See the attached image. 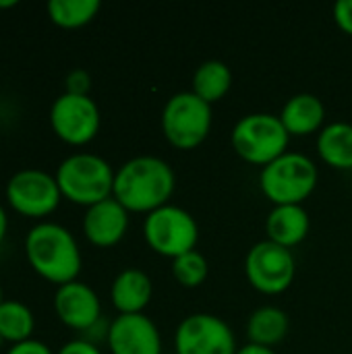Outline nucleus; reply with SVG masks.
Returning <instances> with one entry per match:
<instances>
[{
  "label": "nucleus",
  "mask_w": 352,
  "mask_h": 354,
  "mask_svg": "<svg viewBox=\"0 0 352 354\" xmlns=\"http://www.w3.org/2000/svg\"><path fill=\"white\" fill-rule=\"evenodd\" d=\"M25 257L31 270L56 284L75 282L81 274V249L73 232L54 222L35 224L25 236Z\"/></svg>",
  "instance_id": "2"
},
{
  "label": "nucleus",
  "mask_w": 352,
  "mask_h": 354,
  "mask_svg": "<svg viewBox=\"0 0 352 354\" xmlns=\"http://www.w3.org/2000/svg\"><path fill=\"white\" fill-rule=\"evenodd\" d=\"M100 6V0H50L48 17L56 27L79 29L95 19Z\"/></svg>",
  "instance_id": "22"
},
{
  "label": "nucleus",
  "mask_w": 352,
  "mask_h": 354,
  "mask_svg": "<svg viewBox=\"0 0 352 354\" xmlns=\"http://www.w3.org/2000/svg\"><path fill=\"white\" fill-rule=\"evenodd\" d=\"M58 354H102V351L95 346V344H91V342H87V340H83V338H77V340H71V342H66Z\"/></svg>",
  "instance_id": "27"
},
{
  "label": "nucleus",
  "mask_w": 352,
  "mask_h": 354,
  "mask_svg": "<svg viewBox=\"0 0 352 354\" xmlns=\"http://www.w3.org/2000/svg\"><path fill=\"white\" fill-rule=\"evenodd\" d=\"M151 295H154L151 278L137 268L122 270L110 286L112 305L120 315L143 313V309L151 301Z\"/></svg>",
  "instance_id": "15"
},
{
  "label": "nucleus",
  "mask_w": 352,
  "mask_h": 354,
  "mask_svg": "<svg viewBox=\"0 0 352 354\" xmlns=\"http://www.w3.org/2000/svg\"><path fill=\"white\" fill-rule=\"evenodd\" d=\"M56 317L75 332H87L102 319V303L98 292L85 282H68L56 288L54 295Z\"/></svg>",
  "instance_id": "12"
},
{
  "label": "nucleus",
  "mask_w": 352,
  "mask_h": 354,
  "mask_svg": "<svg viewBox=\"0 0 352 354\" xmlns=\"http://www.w3.org/2000/svg\"><path fill=\"white\" fill-rule=\"evenodd\" d=\"M6 230H8V216H6V209H4L2 203H0V245H2L4 239H6Z\"/></svg>",
  "instance_id": "29"
},
{
  "label": "nucleus",
  "mask_w": 352,
  "mask_h": 354,
  "mask_svg": "<svg viewBox=\"0 0 352 354\" xmlns=\"http://www.w3.org/2000/svg\"><path fill=\"white\" fill-rule=\"evenodd\" d=\"M64 87H66V93H73V95H89V89H91V77L87 71L83 68H75L66 75L64 79Z\"/></svg>",
  "instance_id": "24"
},
{
  "label": "nucleus",
  "mask_w": 352,
  "mask_h": 354,
  "mask_svg": "<svg viewBox=\"0 0 352 354\" xmlns=\"http://www.w3.org/2000/svg\"><path fill=\"white\" fill-rule=\"evenodd\" d=\"M129 230V212L114 199H104L87 207L83 216L85 239L100 249L118 245Z\"/></svg>",
  "instance_id": "14"
},
{
  "label": "nucleus",
  "mask_w": 352,
  "mask_h": 354,
  "mask_svg": "<svg viewBox=\"0 0 352 354\" xmlns=\"http://www.w3.org/2000/svg\"><path fill=\"white\" fill-rule=\"evenodd\" d=\"M334 21L344 33L352 35V0H338L334 4Z\"/></svg>",
  "instance_id": "25"
},
{
  "label": "nucleus",
  "mask_w": 352,
  "mask_h": 354,
  "mask_svg": "<svg viewBox=\"0 0 352 354\" xmlns=\"http://www.w3.org/2000/svg\"><path fill=\"white\" fill-rule=\"evenodd\" d=\"M232 85V71L222 60H205L193 73V93L210 106L220 102Z\"/></svg>",
  "instance_id": "20"
},
{
  "label": "nucleus",
  "mask_w": 352,
  "mask_h": 354,
  "mask_svg": "<svg viewBox=\"0 0 352 354\" xmlns=\"http://www.w3.org/2000/svg\"><path fill=\"white\" fill-rule=\"evenodd\" d=\"M8 205L25 218L41 220L56 212L60 205L62 193L58 189L56 176L37 170V168H25L15 172L4 189Z\"/></svg>",
  "instance_id": "8"
},
{
  "label": "nucleus",
  "mask_w": 352,
  "mask_h": 354,
  "mask_svg": "<svg viewBox=\"0 0 352 354\" xmlns=\"http://www.w3.org/2000/svg\"><path fill=\"white\" fill-rule=\"evenodd\" d=\"M176 176L172 166L156 156H137L124 162L114 174L112 197L135 214H151L172 197Z\"/></svg>",
  "instance_id": "1"
},
{
  "label": "nucleus",
  "mask_w": 352,
  "mask_h": 354,
  "mask_svg": "<svg viewBox=\"0 0 352 354\" xmlns=\"http://www.w3.org/2000/svg\"><path fill=\"white\" fill-rule=\"evenodd\" d=\"M2 301H4V299H2V286H0V305H2Z\"/></svg>",
  "instance_id": "31"
},
{
  "label": "nucleus",
  "mask_w": 352,
  "mask_h": 354,
  "mask_svg": "<svg viewBox=\"0 0 352 354\" xmlns=\"http://www.w3.org/2000/svg\"><path fill=\"white\" fill-rule=\"evenodd\" d=\"M297 274V261L290 249L272 241H259L245 257V276L261 295H282L290 288Z\"/></svg>",
  "instance_id": "9"
},
{
  "label": "nucleus",
  "mask_w": 352,
  "mask_h": 354,
  "mask_svg": "<svg viewBox=\"0 0 352 354\" xmlns=\"http://www.w3.org/2000/svg\"><path fill=\"white\" fill-rule=\"evenodd\" d=\"M6 354H54L50 351L48 344L39 342V340H25V342H19V344H12L8 348Z\"/></svg>",
  "instance_id": "26"
},
{
  "label": "nucleus",
  "mask_w": 352,
  "mask_h": 354,
  "mask_svg": "<svg viewBox=\"0 0 352 354\" xmlns=\"http://www.w3.org/2000/svg\"><path fill=\"white\" fill-rule=\"evenodd\" d=\"M114 174L116 172L102 156L81 151L64 158L54 176L64 199L75 205L91 207L112 197Z\"/></svg>",
  "instance_id": "3"
},
{
  "label": "nucleus",
  "mask_w": 352,
  "mask_h": 354,
  "mask_svg": "<svg viewBox=\"0 0 352 354\" xmlns=\"http://www.w3.org/2000/svg\"><path fill=\"white\" fill-rule=\"evenodd\" d=\"M278 116L290 137H307L324 129L326 106L313 93H297L282 106Z\"/></svg>",
  "instance_id": "17"
},
{
  "label": "nucleus",
  "mask_w": 352,
  "mask_h": 354,
  "mask_svg": "<svg viewBox=\"0 0 352 354\" xmlns=\"http://www.w3.org/2000/svg\"><path fill=\"white\" fill-rule=\"evenodd\" d=\"M317 153L324 164L336 170H352V124L336 120L317 133Z\"/></svg>",
  "instance_id": "18"
},
{
  "label": "nucleus",
  "mask_w": 352,
  "mask_h": 354,
  "mask_svg": "<svg viewBox=\"0 0 352 354\" xmlns=\"http://www.w3.org/2000/svg\"><path fill=\"white\" fill-rule=\"evenodd\" d=\"M112 354H162V336L151 317L143 313L118 315L108 330Z\"/></svg>",
  "instance_id": "13"
},
{
  "label": "nucleus",
  "mask_w": 352,
  "mask_h": 354,
  "mask_svg": "<svg viewBox=\"0 0 352 354\" xmlns=\"http://www.w3.org/2000/svg\"><path fill=\"white\" fill-rule=\"evenodd\" d=\"M100 124V108L89 95H73L64 91L50 108V127L54 135L68 145H87L95 139Z\"/></svg>",
  "instance_id": "10"
},
{
  "label": "nucleus",
  "mask_w": 352,
  "mask_h": 354,
  "mask_svg": "<svg viewBox=\"0 0 352 354\" xmlns=\"http://www.w3.org/2000/svg\"><path fill=\"white\" fill-rule=\"evenodd\" d=\"M176 354H237V336L230 326L212 313L185 317L174 334Z\"/></svg>",
  "instance_id": "11"
},
{
  "label": "nucleus",
  "mask_w": 352,
  "mask_h": 354,
  "mask_svg": "<svg viewBox=\"0 0 352 354\" xmlns=\"http://www.w3.org/2000/svg\"><path fill=\"white\" fill-rule=\"evenodd\" d=\"M35 330V317L31 309L21 301H2L0 305V338L2 342L19 344L31 340Z\"/></svg>",
  "instance_id": "21"
},
{
  "label": "nucleus",
  "mask_w": 352,
  "mask_h": 354,
  "mask_svg": "<svg viewBox=\"0 0 352 354\" xmlns=\"http://www.w3.org/2000/svg\"><path fill=\"white\" fill-rule=\"evenodd\" d=\"M17 4H19L17 0H0V8H12Z\"/></svg>",
  "instance_id": "30"
},
{
  "label": "nucleus",
  "mask_w": 352,
  "mask_h": 354,
  "mask_svg": "<svg viewBox=\"0 0 352 354\" xmlns=\"http://www.w3.org/2000/svg\"><path fill=\"white\" fill-rule=\"evenodd\" d=\"M143 239L154 253L176 259L189 251H195L199 226L187 209L168 203L145 216Z\"/></svg>",
  "instance_id": "7"
},
{
  "label": "nucleus",
  "mask_w": 352,
  "mask_h": 354,
  "mask_svg": "<svg viewBox=\"0 0 352 354\" xmlns=\"http://www.w3.org/2000/svg\"><path fill=\"white\" fill-rule=\"evenodd\" d=\"M319 170L315 162L299 151H286L259 172L261 193L274 205H303L317 189Z\"/></svg>",
  "instance_id": "4"
},
{
  "label": "nucleus",
  "mask_w": 352,
  "mask_h": 354,
  "mask_svg": "<svg viewBox=\"0 0 352 354\" xmlns=\"http://www.w3.org/2000/svg\"><path fill=\"white\" fill-rule=\"evenodd\" d=\"M311 228L309 214L303 205H274L266 220L268 241L293 249L301 245Z\"/></svg>",
  "instance_id": "16"
},
{
  "label": "nucleus",
  "mask_w": 352,
  "mask_h": 354,
  "mask_svg": "<svg viewBox=\"0 0 352 354\" xmlns=\"http://www.w3.org/2000/svg\"><path fill=\"white\" fill-rule=\"evenodd\" d=\"M237 354H278L274 348H268V346H257V344H245V346H241L239 348V353Z\"/></svg>",
  "instance_id": "28"
},
{
  "label": "nucleus",
  "mask_w": 352,
  "mask_h": 354,
  "mask_svg": "<svg viewBox=\"0 0 352 354\" xmlns=\"http://www.w3.org/2000/svg\"><path fill=\"white\" fill-rule=\"evenodd\" d=\"M232 149L249 164L268 166L286 153L290 135L280 116L270 112L245 114L230 133Z\"/></svg>",
  "instance_id": "5"
},
{
  "label": "nucleus",
  "mask_w": 352,
  "mask_h": 354,
  "mask_svg": "<svg viewBox=\"0 0 352 354\" xmlns=\"http://www.w3.org/2000/svg\"><path fill=\"white\" fill-rule=\"evenodd\" d=\"M212 106L193 91L174 93L162 110V133L176 149L199 147L212 131Z\"/></svg>",
  "instance_id": "6"
},
{
  "label": "nucleus",
  "mask_w": 352,
  "mask_h": 354,
  "mask_svg": "<svg viewBox=\"0 0 352 354\" xmlns=\"http://www.w3.org/2000/svg\"><path fill=\"white\" fill-rule=\"evenodd\" d=\"M0 346H2V338H0Z\"/></svg>",
  "instance_id": "32"
},
{
  "label": "nucleus",
  "mask_w": 352,
  "mask_h": 354,
  "mask_svg": "<svg viewBox=\"0 0 352 354\" xmlns=\"http://www.w3.org/2000/svg\"><path fill=\"white\" fill-rule=\"evenodd\" d=\"M210 272L207 259L195 249L176 259H172V276L185 288H197L205 282Z\"/></svg>",
  "instance_id": "23"
},
{
  "label": "nucleus",
  "mask_w": 352,
  "mask_h": 354,
  "mask_svg": "<svg viewBox=\"0 0 352 354\" xmlns=\"http://www.w3.org/2000/svg\"><path fill=\"white\" fill-rule=\"evenodd\" d=\"M288 328H290L288 315L282 309H278V307L266 305V307L255 309L249 315L247 338H249L251 344L272 348V346L280 344L286 338Z\"/></svg>",
  "instance_id": "19"
}]
</instances>
